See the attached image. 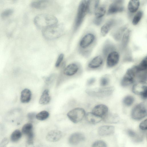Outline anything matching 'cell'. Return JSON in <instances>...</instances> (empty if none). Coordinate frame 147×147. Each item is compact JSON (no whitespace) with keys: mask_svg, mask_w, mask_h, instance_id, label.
<instances>
[{"mask_svg":"<svg viewBox=\"0 0 147 147\" xmlns=\"http://www.w3.org/2000/svg\"><path fill=\"white\" fill-rule=\"evenodd\" d=\"M108 111V108L107 106L103 104H99L93 108L92 112L103 118L107 114Z\"/></svg>","mask_w":147,"mask_h":147,"instance_id":"cell-15","label":"cell"},{"mask_svg":"<svg viewBox=\"0 0 147 147\" xmlns=\"http://www.w3.org/2000/svg\"><path fill=\"white\" fill-rule=\"evenodd\" d=\"M106 11V9L104 5L99 6L94 12L95 18L103 19Z\"/></svg>","mask_w":147,"mask_h":147,"instance_id":"cell-29","label":"cell"},{"mask_svg":"<svg viewBox=\"0 0 147 147\" xmlns=\"http://www.w3.org/2000/svg\"><path fill=\"white\" fill-rule=\"evenodd\" d=\"M124 1L121 0L113 1L109 5L107 11L108 15L121 12L124 10Z\"/></svg>","mask_w":147,"mask_h":147,"instance_id":"cell-10","label":"cell"},{"mask_svg":"<svg viewBox=\"0 0 147 147\" xmlns=\"http://www.w3.org/2000/svg\"><path fill=\"white\" fill-rule=\"evenodd\" d=\"M49 1L46 0H38L33 1L30 4V6L34 8L43 9L47 8L50 5Z\"/></svg>","mask_w":147,"mask_h":147,"instance_id":"cell-18","label":"cell"},{"mask_svg":"<svg viewBox=\"0 0 147 147\" xmlns=\"http://www.w3.org/2000/svg\"><path fill=\"white\" fill-rule=\"evenodd\" d=\"M92 147H107L106 143L102 140H97L93 144Z\"/></svg>","mask_w":147,"mask_h":147,"instance_id":"cell-38","label":"cell"},{"mask_svg":"<svg viewBox=\"0 0 147 147\" xmlns=\"http://www.w3.org/2000/svg\"><path fill=\"white\" fill-rule=\"evenodd\" d=\"M132 90L134 94L141 96L143 99L147 98V86L145 82H139L135 84L133 86Z\"/></svg>","mask_w":147,"mask_h":147,"instance_id":"cell-11","label":"cell"},{"mask_svg":"<svg viewBox=\"0 0 147 147\" xmlns=\"http://www.w3.org/2000/svg\"><path fill=\"white\" fill-rule=\"evenodd\" d=\"M138 73L136 65L128 69L122 79L121 83V85L123 87H126L132 84Z\"/></svg>","mask_w":147,"mask_h":147,"instance_id":"cell-7","label":"cell"},{"mask_svg":"<svg viewBox=\"0 0 147 147\" xmlns=\"http://www.w3.org/2000/svg\"><path fill=\"white\" fill-rule=\"evenodd\" d=\"M110 79L107 75H105L102 77L100 80V84L102 86H107L109 83Z\"/></svg>","mask_w":147,"mask_h":147,"instance_id":"cell-37","label":"cell"},{"mask_svg":"<svg viewBox=\"0 0 147 147\" xmlns=\"http://www.w3.org/2000/svg\"><path fill=\"white\" fill-rule=\"evenodd\" d=\"M86 120L89 123L95 124L99 123L102 120V118L98 116L92 112H88L86 114Z\"/></svg>","mask_w":147,"mask_h":147,"instance_id":"cell-20","label":"cell"},{"mask_svg":"<svg viewBox=\"0 0 147 147\" xmlns=\"http://www.w3.org/2000/svg\"><path fill=\"white\" fill-rule=\"evenodd\" d=\"M147 115V108L144 103L141 102L135 105L131 113V117L134 119L140 120Z\"/></svg>","mask_w":147,"mask_h":147,"instance_id":"cell-8","label":"cell"},{"mask_svg":"<svg viewBox=\"0 0 147 147\" xmlns=\"http://www.w3.org/2000/svg\"><path fill=\"white\" fill-rule=\"evenodd\" d=\"M34 22L37 27L43 29L57 24L58 20L53 15L42 14L36 16L34 18Z\"/></svg>","mask_w":147,"mask_h":147,"instance_id":"cell-1","label":"cell"},{"mask_svg":"<svg viewBox=\"0 0 147 147\" xmlns=\"http://www.w3.org/2000/svg\"><path fill=\"white\" fill-rule=\"evenodd\" d=\"M13 12V10L11 9H6L1 13V16L3 19H5L11 15Z\"/></svg>","mask_w":147,"mask_h":147,"instance_id":"cell-36","label":"cell"},{"mask_svg":"<svg viewBox=\"0 0 147 147\" xmlns=\"http://www.w3.org/2000/svg\"><path fill=\"white\" fill-rule=\"evenodd\" d=\"M140 6V2L138 0H130L127 5V9L131 13L136 12Z\"/></svg>","mask_w":147,"mask_h":147,"instance_id":"cell-24","label":"cell"},{"mask_svg":"<svg viewBox=\"0 0 147 147\" xmlns=\"http://www.w3.org/2000/svg\"><path fill=\"white\" fill-rule=\"evenodd\" d=\"M102 119L106 123H116L119 122V121L120 119L119 116L116 114L108 113L103 117Z\"/></svg>","mask_w":147,"mask_h":147,"instance_id":"cell-22","label":"cell"},{"mask_svg":"<svg viewBox=\"0 0 147 147\" xmlns=\"http://www.w3.org/2000/svg\"><path fill=\"white\" fill-rule=\"evenodd\" d=\"M22 132L26 136L27 140H34V134L33 131V126L31 123H27L24 124L22 128Z\"/></svg>","mask_w":147,"mask_h":147,"instance_id":"cell-13","label":"cell"},{"mask_svg":"<svg viewBox=\"0 0 147 147\" xmlns=\"http://www.w3.org/2000/svg\"><path fill=\"white\" fill-rule=\"evenodd\" d=\"M85 137L84 135L80 133L76 132L72 134L69 137L68 141L72 145L77 144L79 142L84 141Z\"/></svg>","mask_w":147,"mask_h":147,"instance_id":"cell-16","label":"cell"},{"mask_svg":"<svg viewBox=\"0 0 147 147\" xmlns=\"http://www.w3.org/2000/svg\"><path fill=\"white\" fill-rule=\"evenodd\" d=\"M138 73L146 71L147 68V57H144L137 65H136Z\"/></svg>","mask_w":147,"mask_h":147,"instance_id":"cell-31","label":"cell"},{"mask_svg":"<svg viewBox=\"0 0 147 147\" xmlns=\"http://www.w3.org/2000/svg\"><path fill=\"white\" fill-rule=\"evenodd\" d=\"M49 90L46 89L43 92L39 101L40 104L45 105L48 104L51 100Z\"/></svg>","mask_w":147,"mask_h":147,"instance_id":"cell-28","label":"cell"},{"mask_svg":"<svg viewBox=\"0 0 147 147\" xmlns=\"http://www.w3.org/2000/svg\"><path fill=\"white\" fill-rule=\"evenodd\" d=\"M64 30L63 25L57 24L43 29L42 34L45 38L53 40L61 36L64 32Z\"/></svg>","mask_w":147,"mask_h":147,"instance_id":"cell-3","label":"cell"},{"mask_svg":"<svg viewBox=\"0 0 147 147\" xmlns=\"http://www.w3.org/2000/svg\"><path fill=\"white\" fill-rule=\"evenodd\" d=\"M9 142V139L7 138H4L0 142V147H6Z\"/></svg>","mask_w":147,"mask_h":147,"instance_id":"cell-41","label":"cell"},{"mask_svg":"<svg viewBox=\"0 0 147 147\" xmlns=\"http://www.w3.org/2000/svg\"><path fill=\"white\" fill-rule=\"evenodd\" d=\"M32 93L30 90L28 89H24L21 92L20 101L23 103L28 102L31 98Z\"/></svg>","mask_w":147,"mask_h":147,"instance_id":"cell-26","label":"cell"},{"mask_svg":"<svg viewBox=\"0 0 147 147\" xmlns=\"http://www.w3.org/2000/svg\"><path fill=\"white\" fill-rule=\"evenodd\" d=\"M22 133L19 129H16L13 131L11 134L10 139L11 142H16L18 141L21 138Z\"/></svg>","mask_w":147,"mask_h":147,"instance_id":"cell-30","label":"cell"},{"mask_svg":"<svg viewBox=\"0 0 147 147\" xmlns=\"http://www.w3.org/2000/svg\"><path fill=\"white\" fill-rule=\"evenodd\" d=\"M99 0H88V13L92 14L99 6Z\"/></svg>","mask_w":147,"mask_h":147,"instance_id":"cell-27","label":"cell"},{"mask_svg":"<svg viewBox=\"0 0 147 147\" xmlns=\"http://www.w3.org/2000/svg\"><path fill=\"white\" fill-rule=\"evenodd\" d=\"M105 56L107 55L106 64L108 67H112L116 65L119 62L120 54L119 52L115 49L113 45L104 54Z\"/></svg>","mask_w":147,"mask_h":147,"instance_id":"cell-6","label":"cell"},{"mask_svg":"<svg viewBox=\"0 0 147 147\" xmlns=\"http://www.w3.org/2000/svg\"><path fill=\"white\" fill-rule=\"evenodd\" d=\"M140 128L143 130H145L147 129V121L146 119L142 121L139 125Z\"/></svg>","mask_w":147,"mask_h":147,"instance_id":"cell-40","label":"cell"},{"mask_svg":"<svg viewBox=\"0 0 147 147\" xmlns=\"http://www.w3.org/2000/svg\"><path fill=\"white\" fill-rule=\"evenodd\" d=\"M64 57L63 54H61L59 56L55 64V66L57 67L59 66L63 61Z\"/></svg>","mask_w":147,"mask_h":147,"instance_id":"cell-39","label":"cell"},{"mask_svg":"<svg viewBox=\"0 0 147 147\" xmlns=\"http://www.w3.org/2000/svg\"><path fill=\"white\" fill-rule=\"evenodd\" d=\"M134 100V98L132 96L128 95L125 96L123 98L122 102L124 105L129 107L133 104Z\"/></svg>","mask_w":147,"mask_h":147,"instance_id":"cell-33","label":"cell"},{"mask_svg":"<svg viewBox=\"0 0 147 147\" xmlns=\"http://www.w3.org/2000/svg\"><path fill=\"white\" fill-rule=\"evenodd\" d=\"M88 0H82L79 4L74 26L75 29L81 25L88 13Z\"/></svg>","mask_w":147,"mask_h":147,"instance_id":"cell-5","label":"cell"},{"mask_svg":"<svg viewBox=\"0 0 147 147\" xmlns=\"http://www.w3.org/2000/svg\"><path fill=\"white\" fill-rule=\"evenodd\" d=\"M130 30L127 29L123 34L121 40V49H124L127 46L130 38Z\"/></svg>","mask_w":147,"mask_h":147,"instance_id":"cell-25","label":"cell"},{"mask_svg":"<svg viewBox=\"0 0 147 147\" xmlns=\"http://www.w3.org/2000/svg\"><path fill=\"white\" fill-rule=\"evenodd\" d=\"M85 110L81 108H76L69 111L67 114L69 119L73 122L77 123L81 121L85 116Z\"/></svg>","mask_w":147,"mask_h":147,"instance_id":"cell-9","label":"cell"},{"mask_svg":"<svg viewBox=\"0 0 147 147\" xmlns=\"http://www.w3.org/2000/svg\"><path fill=\"white\" fill-rule=\"evenodd\" d=\"M118 22L117 20L115 18L108 20L100 28L101 35L103 36H106L113 28L116 26Z\"/></svg>","mask_w":147,"mask_h":147,"instance_id":"cell-12","label":"cell"},{"mask_svg":"<svg viewBox=\"0 0 147 147\" xmlns=\"http://www.w3.org/2000/svg\"><path fill=\"white\" fill-rule=\"evenodd\" d=\"M63 133L60 131L53 130L49 131L46 136V140L50 142H54L59 140L62 137Z\"/></svg>","mask_w":147,"mask_h":147,"instance_id":"cell-14","label":"cell"},{"mask_svg":"<svg viewBox=\"0 0 147 147\" xmlns=\"http://www.w3.org/2000/svg\"><path fill=\"white\" fill-rule=\"evenodd\" d=\"M78 69L77 65L75 63L70 64L64 69V74L67 76H71L77 73Z\"/></svg>","mask_w":147,"mask_h":147,"instance_id":"cell-23","label":"cell"},{"mask_svg":"<svg viewBox=\"0 0 147 147\" xmlns=\"http://www.w3.org/2000/svg\"><path fill=\"white\" fill-rule=\"evenodd\" d=\"M36 113L34 112H30L28 114L27 117L30 121H32L36 118Z\"/></svg>","mask_w":147,"mask_h":147,"instance_id":"cell-42","label":"cell"},{"mask_svg":"<svg viewBox=\"0 0 147 147\" xmlns=\"http://www.w3.org/2000/svg\"><path fill=\"white\" fill-rule=\"evenodd\" d=\"M103 19H98L95 18L93 20L94 23L96 25L99 26L102 22Z\"/></svg>","mask_w":147,"mask_h":147,"instance_id":"cell-44","label":"cell"},{"mask_svg":"<svg viewBox=\"0 0 147 147\" xmlns=\"http://www.w3.org/2000/svg\"><path fill=\"white\" fill-rule=\"evenodd\" d=\"M115 131V127L111 125H104L99 127L98 130L99 134L101 136L111 135Z\"/></svg>","mask_w":147,"mask_h":147,"instance_id":"cell-19","label":"cell"},{"mask_svg":"<svg viewBox=\"0 0 147 147\" xmlns=\"http://www.w3.org/2000/svg\"><path fill=\"white\" fill-rule=\"evenodd\" d=\"M96 36L94 32H90L85 34L81 40L79 45L80 48L85 51L86 55H89L96 42Z\"/></svg>","mask_w":147,"mask_h":147,"instance_id":"cell-2","label":"cell"},{"mask_svg":"<svg viewBox=\"0 0 147 147\" xmlns=\"http://www.w3.org/2000/svg\"><path fill=\"white\" fill-rule=\"evenodd\" d=\"M49 113L46 111H43L36 114V118L38 120L43 121L47 119L49 116Z\"/></svg>","mask_w":147,"mask_h":147,"instance_id":"cell-34","label":"cell"},{"mask_svg":"<svg viewBox=\"0 0 147 147\" xmlns=\"http://www.w3.org/2000/svg\"><path fill=\"white\" fill-rule=\"evenodd\" d=\"M127 135L131 138L136 141H140L142 140L141 138L134 131L131 129H128L127 131Z\"/></svg>","mask_w":147,"mask_h":147,"instance_id":"cell-35","label":"cell"},{"mask_svg":"<svg viewBox=\"0 0 147 147\" xmlns=\"http://www.w3.org/2000/svg\"><path fill=\"white\" fill-rule=\"evenodd\" d=\"M114 89L113 86L96 88L87 89L86 92L88 95L92 96L104 98L111 95Z\"/></svg>","mask_w":147,"mask_h":147,"instance_id":"cell-4","label":"cell"},{"mask_svg":"<svg viewBox=\"0 0 147 147\" xmlns=\"http://www.w3.org/2000/svg\"><path fill=\"white\" fill-rule=\"evenodd\" d=\"M96 79L94 78H92L88 80L87 82L88 86H90L93 84L95 82Z\"/></svg>","mask_w":147,"mask_h":147,"instance_id":"cell-45","label":"cell"},{"mask_svg":"<svg viewBox=\"0 0 147 147\" xmlns=\"http://www.w3.org/2000/svg\"><path fill=\"white\" fill-rule=\"evenodd\" d=\"M5 131V129L4 126L2 124L0 123V138L4 136Z\"/></svg>","mask_w":147,"mask_h":147,"instance_id":"cell-43","label":"cell"},{"mask_svg":"<svg viewBox=\"0 0 147 147\" xmlns=\"http://www.w3.org/2000/svg\"><path fill=\"white\" fill-rule=\"evenodd\" d=\"M103 63V59L100 55L94 57L89 62L88 67L92 69H96L100 67Z\"/></svg>","mask_w":147,"mask_h":147,"instance_id":"cell-17","label":"cell"},{"mask_svg":"<svg viewBox=\"0 0 147 147\" xmlns=\"http://www.w3.org/2000/svg\"><path fill=\"white\" fill-rule=\"evenodd\" d=\"M143 14L142 11H139L136 13L132 19V23L133 25H136L138 24L142 19Z\"/></svg>","mask_w":147,"mask_h":147,"instance_id":"cell-32","label":"cell"},{"mask_svg":"<svg viewBox=\"0 0 147 147\" xmlns=\"http://www.w3.org/2000/svg\"><path fill=\"white\" fill-rule=\"evenodd\" d=\"M126 25L123 26L115 30L112 34L113 38L116 41H119L121 39L123 34L127 29Z\"/></svg>","mask_w":147,"mask_h":147,"instance_id":"cell-21","label":"cell"}]
</instances>
